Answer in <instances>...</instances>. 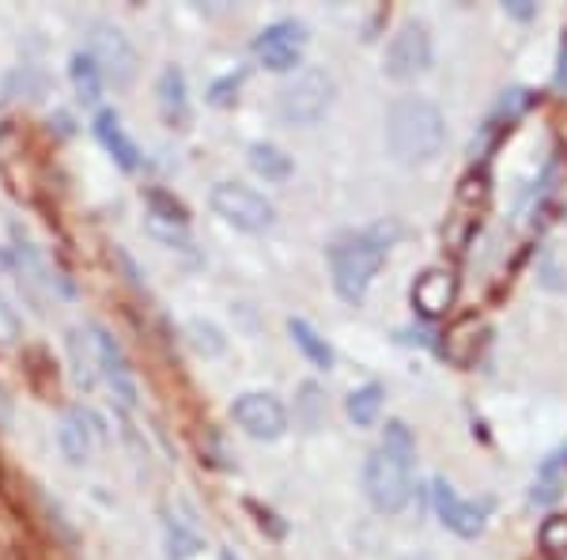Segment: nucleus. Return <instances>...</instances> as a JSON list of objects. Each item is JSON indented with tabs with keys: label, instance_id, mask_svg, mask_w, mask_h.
I'll list each match as a JSON object with an SVG mask.
<instances>
[{
	"label": "nucleus",
	"instance_id": "1",
	"mask_svg": "<svg viewBox=\"0 0 567 560\" xmlns=\"http://www.w3.org/2000/svg\"><path fill=\"white\" fill-rule=\"evenodd\" d=\"M446 144V122L443 110L431 99H420V95H405L390 107L386 114V148L397 163L417 167L431 163V159L443 151Z\"/></svg>",
	"mask_w": 567,
	"mask_h": 560
},
{
	"label": "nucleus",
	"instance_id": "6",
	"mask_svg": "<svg viewBox=\"0 0 567 560\" xmlns=\"http://www.w3.org/2000/svg\"><path fill=\"white\" fill-rule=\"evenodd\" d=\"M87 53H91L102 80H110V84L125 87L137 76V50H133L130 35L122 27H114V23L99 20L87 27Z\"/></svg>",
	"mask_w": 567,
	"mask_h": 560
},
{
	"label": "nucleus",
	"instance_id": "9",
	"mask_svg": "<svg viewBox=\"0 0 567 560\" xmlns=\"http://www.w3.org/2000/svg\"><path fill=\"white\" fill-rule=\"evenodd\" d=\"M431 69V35L420 20H409L397 27V35L390 38L386 58H382V72L390 80H417L420 72Z\"/></svg>",
	"mask_w": 567,
	"mask_h": 560
},
{
	"label": "nucleus",
	"instance_id": "8",
	"mask_svg": "<svg viewBox=\"0 0 567 560\" xmlns=\"http://www.w3.org/2000/svg\"><path fill=\"white\" fill-rule=\"evenodd\" d=\"M231 421L246 431L250 439H261V443H273L287 431V410L276 394L269 390H250V394H238L235 405H231Z\"/></svg>",
	"mask_w": 567,
	"mask_h": 560
},
{
	"label": "nucleus",
	"instance_id": "5",
	"mask_svg": "<svg viewBox=\"0 0 567 560\" xmlns=\"http://www.w3.org/2000/svg\"><path fill=\"white\" fill-rule=\"evenodd\" d=\"M209 205L220 220H227L238 231H250V235L269 231L276 223L273 202L266 194H258V190L243 186V182H220V186H212Z\"/></svg>",
	"mask_w": 567,
	"mask_h": 560
},
{
	"label": "nucleus",
	"instance_id": "23",
	"mask_svg": "<svg viewBox=\"0 0 567 560\" xmlns=\"http://www.w3.org/2000/svg\"><path fill=\"white\" fill-rule=\"evenodd\" d=\"M186 338L189 345H194L197 356H220L223 349H227V338H223V330L215 322H205V318H194V322L186 326Z\"/></svg>",
	"mask_w": 567,
	"mask_h": 560
},
{
	"label": "nucleus",
	"instance_id": "14",
	"mask_svg": "<svg viewBox=\"0 0 567 560\" xmlns=\"http://www.w3.org/2000/svg\"><path fill=\"white\" fill-rule=\"evenodd\" d=\"M156 99H159V114L171 130H182L189 122V87H186V72L178 65H167L156 80Z\"/></svg>",
	"mask_w": 567,
	"mask_h": 560
},
{
	"label": "nucleus",
	"instance_id": "22",
	"mask_svg": "<svg viewBox=\"0 0 567 560\" xmlns=\"http://www.w3.org/2000/svg\"><path fill=\"white\" fill-rule=\"evenodd\" d=\"M382 398H386V390H382L379 382H367V387L353 390V394H348V417H353L359 428H371L382 413Z\"/></svg>",
	"mask_w": 567,
	"mask_h": 560
},
{
	"label": "nucleus",
	"instance_id": "3",
	"mask_svg": "<svg viewBox=\"0 0 567 560\" xmlns=\"http://www.w3.org/2000/svg\"><path fill=\"white\" fill-rule=\"evenodd\" d=\"M363 492L374 511L397 515L412 496V451L390 443L374 447L363 466Z\"/></svg>",
	"mask_w": 567,
	"mask_h": 560
},
{
	"label": "nucleus",
	"instance_id": "19",
	"mask_svg": "<svg viewBox=\"0 0 567 560\" xmlns=\"http://www.w3.org/2000/svg\"><path fill=\"white\" fill-rule=\"evenodd\" d=\"M477 349H481V322H477V318H461V322L446 333V345H443L446 360L466 367L477 360Z\"/></svg>",
	"mask_w": 567,
	"mask_h": 560
},
{
	"label": "nucleus",
	"instance_id": "17",
	"mask_svg": "<svg viewBox=\"0 0 567 560\" xmlns=\"http://www.w3.org/2000/svg\"><path fill=\"white\" fill-rule=\"evenodd\" d=\"M65 349H69V364H72V379H76V387L91 390L95 379H99V364H95V352H91V341H87L84 326L69 333Z\"/></svg>",
	"mask_w": 567,
	"mask_h": 560
},
{
	"label": "nucleus",
	"instance_id": "20",
	"mask_svg": "<svg viewBox=\"0 0 567 560\" xmlns=\"http://www.w3.org/2000/svg\"><path fill=\"white\" fill-rule=\"evenodd\" d=\"M250 167H254V171H258L266 182H284V179H292V156H287L284 148H276V144H269V141L250 144Z\"/></svg>",
	"mask_w": 567,
	"mask_h": 560
},
{
	"label": "nucleus",
	"instance_id": "29",
	"mask_svg": "<svg viewBox=\"0 0 567 560\" xmlns=\"http://www.w3.org/2000/svg\"><path fill=\"white\" fill-rule=\"evenodd\" d=\"M12 269H15V258L4 251V246H0V277H8V273H12Z\"/></svg>",
	"mask_w": 567,
	"mask_h": 560
},
{
	"label": "nucleus",
	"instance_id": "18",
	"mask_svg": "<svg viewBox=\"0 0 567 560\" xmlns=\"http://www.w3.org/2000/svg\"><path fill=\"white\" fill-rule=\"evenodd\" d=\"M287 333H292L295 349H299L303 356L310 360V364L322 367V372H330V367H333V349L325 345V338L307 322V318H292V322H287Z\"/></svg>",
	"mask_w": 567,
	"mask_h": 560
},
{
	"label": "nucleus",
	"instance_id": "21",
	"mask_svg": "<svg viewBox=\"0 0 567 560\" xmlns=\"http://www.w3.org/2000/svg\"><path fill=\"white\" fill-rule=\"evenodd\" d=\"M69 80H72V92L79 95V102H99L102 99V72L91 61V53H72Z\"/></svg>",
	"mask_w": 567,
	"mask_h": 560
},
{
	"label": "nucleus",
	"instance_id": "2",
	"mask_svg": "<svg viewBox=\"0 0 567 560\" xmlns=\"http://www.w3.org/2000/svg\"><path fill=\"white\" fill-rule=\"evenodd\" d=\"M390 239H394V231L371 228V231H359V235L341 239V243L333 246L330 266H333V288H337L341 300L348 303L363 300L374 273H379L382 261H386Z\"/></svg>",
	"mask_w": 567,
	"mask_h": 560
},
{
	"label": "nucleus",
	"instance_id": "15",
	"mask_svg": "<svg viewBox=\"0 0 567 560\" xmlns=\"http://www.w3.org/2000/svg\"><path fill=\"white\" fill-rule=\"evenodd\" d=\"M95 137H99L102 148H107L110 156L118 159V167H122V171H137V167H140V148L133 144L130 133H125L118 110H99V114H95Z\"/></svg>",
	"mask_w": 567,
	"mask_h": 560
},
{
	"label": "nucleus",
	"instance_id": "10",
	"mask_svg": "<svg viewBox=\"0 0 567 560\" xmlns=\"http://www.w3.org/2000/svg\"><path fill=\"white\" fill-rule=\"evenodd\" d=\"M303 46H307V27L295 20H281L273 27H266L258 38H254V53L266 69L273 72H287L299 65Z\"/></svg>",
	"mask_w": 567,
	"mask_h": 560
},
{
	"label": "nucleus",
	"instance_id": "28",
	"mask_svg": "<svg viewBox=\"0 0 567 560\" xmlns=\"http://www.w3.org/2000/svg\"><path fill=\"white\" fill-rule=\"evenodd\" d=\"M507 12H510V15H518V20H530V15L538 12V8H533L530 0H510Z\"/></svg>",
	"mask_w": 567,
	"mask_h": 560
},
{
	"label": "nucleus",
	"instance_id": "26",
	"mask_svg": "<svg viewBox=\"0 0 567 560\" xmlns=\"http://www.w3.org/2000/svg\"><path fill=\"white\" fill-rule=\"evenodd\" d=\"M23 338V318L12 303L0 295V349H12Z\"/></svg>",
	"mask_w": 567,
	"mask_h": 560
},
{
	"label": "nucleus",
	"instance_id": "11",
	"mask_svg": "<svg viewBox=\"0 0 567 560\" xmlns=\"http://www.w3.org/2000/svg\"><path fill=\"white\" fill-rule=\"evenodd\" d=\"M435 508H439L443 526H451V531L461 534V538H477V534L484 531V519H489V511H492V500H481V503L461 500L446 482H435Z\"/></svg>",
	"mask_w": 567,
	"mask_h": 560
},
{
	"label": "nucleus",
	"instance_id": "27",
	"mask_svg": "<svg viewBox=\"0 0 567 560\" xmlns=\"http://www.w3.org/2000/svg\"><path fill=\"white\" fill-rule=\"evenodd\" d=\"M556 496H560V477H556V462H548L533 485V503H553Z\"/></svg>",
	"mask_w": 567,
	"mask_h": 560
},
{
	"label": "nucleus",
	"instance_id": "25",
	"mask_svg": "<svg viewBox=\"0 0 567 560\" xmlns=\"http://www.w3.org/2000/svg\"><path fill=\"white\" fill-rule=\"evenodd\" d=\"M541 549L553 557L567 553V519L564 515L545 519V526H541Z\"/></svg>",
	"mask_w": 567,
	"mask_h": 560
},
{
	"label": "nucleus",
	"instance_id": "16",
	"mask_svg": "<svg viewBox=\"0 0 567 560\" xmlns=\"http://www.w3.org/2000/svg\"><path fill=\"white\" fill-rule=\"evenodd\" d=\"M163 531H167V553H171V560H194L205 549V538L201 531H197V523L189 515H178L171 503L163 508Z\"/></svg>",
	"mask_w": 567,
	"mask_h": 560
},
{
	"label": "nucleus",
	"instance_id": "12",
	"mask_svg": "<svg viewBox=\"0 0 567 560\" xmlns=\"http://www.w3.org/2000/svg\"><path fill=\"white\" fill-rule=\"evenodd\" d=\"M454 295H458V277H454L451 269H428V273L412 284V307L424 318H439L454 307Z\"/></svg>",
	"mask_w": 567,
	"mask_h": 560
},
{
	"label": "nucleus",
	"instance_id": "13",
	"mask_svg": "<svg viewBox=\"0 0 567 560\" xmlns=\"http://www.w3.org/2000/svg\"><path fill=\"white\" fill-rule=\"evenodd\" d=\"M58 447H61V459H65L69 466H87V462H91L95 428L84 410H65V417L58 424Z\"/></svg>",
	"mask_w": 567,
	"mask_h": 560
},
{
	"label": "nucleus",
	"instance_id": "7",
	"mask_svg": "<svg viewBox=\"0 0 567 560\" xmlns=\"http://www.w3.org/2000/svg\"><path fill=\"white\" fill-rule=\"evenodd\" d=\"M87 341H91V352H95V364H99V375L110 382V390H114L118 405L122 410H137V379H133V367H130V356L122 352V345L114 341V333L107 330V326L99 322H87L84 326Z\"/></svg>",
	"mask_w": 567,
	"mask_h": 560
},
{
	"label": "nucleus",
	"instance_id": "24",
	"mask_svg": "<svg viewBox=\"0 0 567 560\" xmlns=\"http://www.w3.org/2000/svg\"><path fill=\"white\" fill-rule=\"evenodd\" d=\"M322 417H325V398H322V390H318L315 382H303V387H299V410H295V421H299L307 431H315L318 424H322Z\"/></svg>",
	"mask_w": 567,
	"mask_h": 560
},
{
	"label": "nucleus",
	"instance_id": "4",
	"mask_svg": "<svg viewBox=\"0 0 567 560\" xmlns=\"http://www.w3.org/2000/svg\"><path fill=\"white\" fill-rule=\"evenodd\" d=\"M337 84L325 69H303L281 87L276 95V110L287 125H318L333 107Z\"/></svg>",
	"mask_w": 567,
	"mask_h": 560
},
{
	"label": "nucleus",
	"instance_id": "30",
	"mask_svg": "<svg viewBox=\"0 0 567 560\" xmlns=\"http://www.w3.org/2000/svg\"><path fill=\"white\" fill-rule=\"evenodd\" d=\"M220 560H238V557L231 553V549H223V553H220Z\"/></svg>",
	"mask_w": 567,
	"mask_h": 560
}]
</instances>
